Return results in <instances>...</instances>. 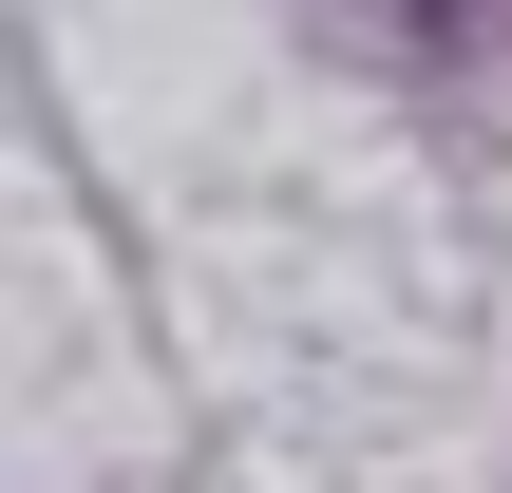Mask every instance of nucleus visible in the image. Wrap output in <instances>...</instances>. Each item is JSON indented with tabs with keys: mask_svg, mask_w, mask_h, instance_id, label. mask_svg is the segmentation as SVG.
Listing matches in <instances>:
<instances>
[{
	"mask_svg": "<svg viewBox=\"0 0 512 493\" xmlns=\"http://www.w3.org/2000/svg\"><path fill=\"white\" fill-rule=\"evenodd\" d=\"M342 57H380V76H456V57H494L512 0H304Z\"/></svg>",
	"mask_w": 512,
	"mask_h": 493,
	"instance_id": "obj_1",
	"label": "nucleus"
}]
</instances>
